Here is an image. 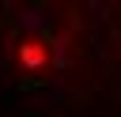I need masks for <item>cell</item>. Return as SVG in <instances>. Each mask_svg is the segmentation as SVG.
<instances>
[{
  "mask_svg": "<svg viewBox=\"0 0 121 117\" xmlns=\"http://www.w3.org/2000/svg\"><path fill=\"white\" fill-rule=\"evenodd\" d=\"M11 57H15V68H19L23 75L42 79V75L53 72V64H57V42H53L45 30L26 26V30H19V34L11 38Z\"/></svg>",
  "mask_w": 121,
  "mask_h": 117,
  "instance_id": "1",
  "label": "cell"
}]
</instances>
